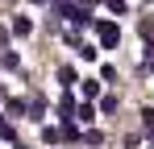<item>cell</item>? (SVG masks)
<instances>
[{
  "label": "cell",
  "mask_w": 154,
  "mask_h": 149,
  "mask_svg": "<svg viewBox=\"0 0 154 149\" xmlns=\"http://www.w3.org/2000/svg\"><path fill=\"white\" fill-rule=\"evenodd\" d=\"M42 141H46V145H58V141H63V128H50V124H46V128H42Z\"/></svg>",
  "instance_id": "cell-4"
},
{
  "label": "cell",
  "mask_w": 154,
  "mask_h": 149,
  "mask_svg": "<svg viewBox=\"0 0 154 149\" xmlns=\"http://www.w3.org/2000/svg\"><path fill=\"white\" fill-rule=\"evenodd\" d=\"M79 58H83V62H96L100 50H96V46H79Z\"/></svg>",
  "instance_id": "cell-10"
},
{
  "label": "cell",
  "mask_w": 154,
  "mask_h": 149,
  "mask_svg": "<svg viewBox=\"0 0 154 149\" xmlns=\"http://www.w3.org/2000/svg\"><path fill=\"white\" fill-rule=\"evenodd\" d=\"M42 112H46V99H42V95H33V99H29V116H33V120H38V116H42Z\"/></svg>",
  "instance_id": "cell-6"
},
{
  "label": "cell",
  "mask_w": 154,
  "mask_h": 149,
  "mask_svg": "<svg viewBox=\"0 0 154 149\" xmlns=\"http://www.w3.org/2000/svg\"><path fill=\"white\" fill-rule=\"evenodd\" d=\"M58 83H63V87H75V66H63V71H58Z\"/></svg>",
  "instance_id": "cell-7"
},
{
  "label": "cell",
  "mask_w": 154,
  "mask_h": 149,
  "mask_svg": "<svg viewBox=\"0 0 154 149\" xmlns=\"http://www.w3.org/2000/svg\"><path fill=\"white\" fill-rule=\"evenodd\" d=\"M96 33H100V46L104 50H112L117 42H121V29H117L112 21H96Z\"/></svg>",
  "instance_id": "cell-1"
},
{
  "label": "cell",
  "mask_w": 154,
  "mask_h": 149,
  "mask_svg": "<svg viewBox=\"0 0 154 149\" xmlns=\"http://www.w3.org/2000/svg\"><path fill=\"white\" fill-rule=\"evenodd\" d=\"M142 124H146V133L154 137V108H142Z\"/></svg>",
  "instance_id": "cell-11"
},
{
  "label": "cell",
  "mask_w": 154,
  "mask_h": 149,
  "mask_svg": "<svg viewBox=\"0 0 154 149\" xmlns=\"http://www.w3.org/2000/svg\"><path fill=\"white\" fill-rule=\"evenodd\" d=\"M83 95H88V99L100 95V79H83Z\"/></svg>",
  "instance_id": "cell-8"
},
{
  "label": "cell",
  "mask_w": 154,
  "mask_h": 149,
  "mask_svg": "<svg viewBox=\"0 0 154 149\" xmlns=\"http://www.w3.org/2000/svg\"><path fill=\"white\" fill-rule=\"evenodd\" d=\"M33 4H46V0H33Z\"/></svg>",
  "instance_id": "cell-18"
},
{
  "label": "cell",
  "mask_w": 154,
  "mask_h": 149,
  "mask_svg": "<svg viewBox=\"0 0 154 149\" xmlns=\"http://www.w3.org/2000/svg\"><path fill=\"white\" fill-rule=\"evenodd\" d=\"M142 37H146V46H154V25L150 21H142Z\"/></svg>",
  "instance_id": "cell-15"
},
{
  "label": "cell",
  "mask_w": 154,
  "mask_h": 149,
  "mask_svg": "<svg viewBox=\"0 0 154 149\" xmlns=\"http://www.w3.org/2000/svg\"><path fill=\"white\" fill-rule=\"evenodd\" d=\"M100 112H117V95H104L100 99Z\"/></svg>",
  "instance_id": "cell-14"
},
{
  "label": "cell",
  "mask_w": 154,
  "mask_h": 149,
  "mask_svg": "<svg viewBox=\"0 0 154 149\" xmlns=\"http://www.w3.org/2000/svg\"><path fill=\"white\" fill-rule=\"evenodd\" d=\"M8 29H13V37H29V33H33V21H29V17H13Z\"/></svg>",
  "instance_id": "cell-2"
},
{
  "label": "cell",
  "mask_w": 154,
  "mask_h": 149,
  "mask_svg": "<svg viewBox=\"0 0 154 149\" xmlns=\"http://www.w3.org/2000/svg\"><path fill=\"white\" fill-rule=\"evenodd\" d=\"M108 8H112L117 17H125V13H129V4H125V0H108Z\"/></svg>",
  "instance_id": "cell-13"
},
{
  "label": "cell",
  "mask_w": 154,
  "mask_h": 149,
  "mask_svg": "<svg viewBox=\"0 0 154 149\" xmlns=\"http://www.w3.org/2000/svg\"><path fill=\"white\" fill-rule=\"evenodd\" d=\"M83 141H88V145H100V141H104V133H96V128H88V133H83Z\"/></svg>",
  "instance_id": "cell-12"
},
{
  "label": "cell",
  "mask_w": 154,
  "mask_h": 149,
  "mask_svg": "<svg viewBox=\"0 0 154 149\" xmlns=\"http://www.w3.org/2000/svg\"><path fill=\"white\" fill-rule=\"evenodd\" d=\"M8 33H13V29H0V50L8 46Z\"/></svg>",
  "instance_id": "cell-16"
},
{
  "label": "cell",
  "mask_w": 154,
  "mask_h": 149,
  "mask_svg": "<svg viewBox=\"0 0 154 149\" xmlns=\"http://www.w3.org/2000/svg\"><path fill=\"white\" fill-rule=\"evenodd\" d=\"M96 116H100V112H96L92 104H79V108H75V120H79V124H92Z\"/></svg>",
  "instance_id": "cell-3"
},
{
  "label": "cell",
  "mask_w": 154,
  "mask_h": 149,
  "mask_svg": "<svg viewBox=\"0 0 154 149\" xmlns=\"http://www.w3.org/2000/svg\"><path fill=\"white\" fill-rule=\"evenodd\" d=\"M29 104H21V99H8V116H25Z\"/></svg>",
  "instance_id": "cell-9"
},
{
  "label": "cell",
  "mask_w": 154,
  "mask_h": 149,
  "mask_svg": "<svg viewBox=\"0 0 154 149\" xmlns=\"http://www.w3.org/2000/svg\"><path fill=\"white\" fill-rule=\"evenodd\" d=\"M13 149H25V145H21V141H13Z\"/></svg>",
  "instance_id": "cell-17"
},
{
  "label": "cell",
  "mask_w": 154,
  "mask_h": 149,
  "mask_svg": "<svg viewBox=\"0 0 154 149\" xmlns=\"http://www.w3.org/2000/svg\"><path fill=\"white\" fill-rule=\"evenodd\" d=\"M0 66H4V71H17V66H21V58L8 50V54H0Z\"/></svg>",
  "instance_id": "cell-5"
}]
</instances>
